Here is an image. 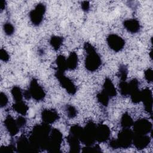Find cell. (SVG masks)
I'll use <instances>...</instances> for the list:
<instances>
[{
  "mask_svg": "<svg viewBox=\"0 0 153 153\" xmlns=\"http://www.w3.org/2000/svg\"><path fill=\"white\" fill-rule=\"evenodd\" d=\"M0 59L3 62H8L10 59V55L8 52L4 48L0 50Z\"/></svg>",
  "mask_w": 153,
  "mask_h": 153,
  "instance_id": "d590c367",
  "label": "cell"
},
{
  "mask_svg": "<svg viewBox=\"0 0 153 153\" xmlns=\"http://www.w3.org/2000/svg\"><path fill=\"white\" fill-rule=\"evenodd\" d=\"M151 137L147 134H138L133 133V143L137 149L145 148L150 143Z\"/></svg>",
  "mask_w": 153,
  "mask_h": 153,
  "instance_id": "9a60e30c",
  "label": "cell"
},
{
  "mask_svg": "<svg viewBox=\"0 0 153 153\" xmlns=\"http://www.w3.org/2000/svg\"><path fill=\"white\" fill-rule=\"evenodd\" d=\"M16 146L17 152H34L29 139L25 136H20L17 140Z\"/></svg>",
  "mask_w": 153,
  "mask_h": 153,
  "instance_id": "5bb4252c",
  "label": "cell"
},
{
  "mask_svg": "<svg viewBox=\"0 0 153 153\" xmlns=\"http://www.w3.org/2000/svg\"><path fill=\"white\" fill-rule=\"evenodd\" d=\"M133 133L138 134H147L152 131L151 123L145 119L141 118L133 123Z\"/></svg>",
  "mask_w": 153,
  "mask_h": 153,
  "instance_id": "9c48e42d",
  "label": "cell"
},
{
  "mask_svg": "<svg viewBox=\"0 0 153 153\" xmlns=\"http://www.w3.org/2000/svg\"><path fill=\"white\" fill-rule=\"evenodd\" d=\"M66 111L67 112V115L70 118H73L75 117L77 115L76 109L71 105H67L66 106Z\"/></svg>",
  "mask_w": 153,
  "mask_h": 153,
  "instance_id": "1f68e13d",
  "label": "cell"
},
{
  "mask_svg": "<svg viewBox=\"0 0 153 153\" xmlns=\"http://www.w3.org/2000/svg\"><path fill=\"white\" fill-rule=\"evenodd\" d=\"M45 11V5L42 3L37 4L35 8L30 11L29 13V18L33 25L38 26L41 23Z\"/></svg>",
  "mask_w": 153,
  "mask_h": 153,
  "instance_id": "8992f818",
  "label": "cell"
},
{
  "mask_svg": "<svg viewBox=\"0 0 153 153\" xmlns=\"http://www.w3.org/2000/svg\"><path fill=\"white\" fill-rule=\"evenodd\" d=\"M4 123L7 130L11 136L17 134L20 128L17 124L16 120H14L11 115H8L5 118Z\"/></svg>",
  "mask_w": 153,
  "mask_h": 153,
  "instance_id": "2e32d148",
  "label": "cell"
},
{
  "mask_svg": "<svg viewBox=\"0 0 153 153\" xmlns=\"http://www.w3.org/2000/svg\"><path fill=\"white\" fill-rule=\"evenodd\" d=\"M81 8L84 11H88L90 9V4L88 1H82L81 2Z\"/></svg>",
  "mask_w": 153,
  "mask_h": 153,
  "instance_id": "f35d334b",
  "label": "cell"
},
{
  "mask_svg": "<svg viewBox=\"0 0 153 153\" xmlns=\"http://www.w3.org/2000/svg\"><path fill=\"white\" fill-rule=\"evenodd\" d=\"M81 151L82 152H100L102 150L98 145H92L84 147Z\"/></svg>",
  "mask_w": 153,
  "mask_h": 153,
  "instance_id": "4dcf8cb0",
  "label": "cell"
},
{
  "mask_svg": "<svg viewBox=\"0 0 153 153\" xmlns=\"http://www.w3.org/2000/svg\"><path fill=\"white\" fill-rule=\"evenodd\" d=\"M63 41V38L59 36H52L50 40V43L54 50H57L61 47Z\"/></svg>",
  "mask_w": 153,
  "mask_h": 153,
  "instance_id": "d4e9b609",
  "label": "cell"
},
{
  "mask_svg": "<svg viewBox=\"0 0 153 153\" xmlns=\"http://www.w3.org/2000/svg\"><path fill=\"white\" fill-rule=\"evenodd\" d=\"M144 76L146 80L148 82H151L153 81V71L151 69H148L144 72Z\"/></svg>",
  "mask_w": 153,
  "mask_h": 153,
  "instance_id": "8d00e7d4",
  "label": "cell"
},
{
  "mask_svg": "<svg viewBox=\"0 0 153 153\" xmlns=\"http://www.w3.org/2000/svg\"><path fill=\"white\" fill-rule=\"evenodd\" d=\"M12 107L16 112L22 115H25L29 109L27 105L23 100L15 102Z\"/></svg>",
  "mask_w": 153,
  "mask_h": 153,
  "instance_id": "7402d4cb",
  "label": "cell"
},
{
  "mask_svg": "<svg viewBox=\"0 0 153 153\" xmlns=\"http://www.w3.org/2000/svg\"><path fill=\"white\" fill-rule=\"evenodd\" d=\"M8 102V99L7 96L3 92L0 93V106L1 108L5 107Z\"/></svg>",
  "mask_w": 153,
  "mask_h": 153,
  "instance_id": "e575fe53",
  "label": "cell"
},
{
  "mask_svg": "<svg viewBox=\"0 0 153 153\" xmlns=\"http://www.w3.org/2000/svg\"><path fill=\"white\" fill-rule=\"evenodd\" d=\"M5 6H6L5 1L4 0H1L0 1V9H1V11L5 9Z\"/></svg>",
  "mask_w": 153,
  "mask_h": 153,
  "instance_id": "60d3db41",
  "label": "cell"
},
{
  "mask_svg": "<svg viewBox=\"0 0 153 153\" xmlns=\"http://www.w3.org/2000/svg\"><path fill=\"white\" fill-rule=\"evenodd\" d=\"M133 123L134 122L133 121V119L128 114L124 113V114H123L121 118L120 124L123 128H130L131 126H133Z\"/></svg>",
  "mask_w": 153,
  "mask_h": 153,
  "instance_id": "cb8c5ba5",
  "label": "cell"
},
{
  "mask_svg": "<svg viewBox=\"0 0 153 153\" xmlns=\"http://www.w3.org/2000/svg\"><path fill=\"white\" fill-rule=\"evenodd\" d=\"M51 130L50 125L45 123L33 127L29 139L34 152L40 149H47Z\"/></svg>",
  "mask_w": 153,
  "mask_h": 153,
  "instance_id": "6da1fadb",
  "label": "cell"
},
{
  "mask_svg": "<svg viewBox=\"0 0 153 153\" xmlns=\"http://www.w3.org/2000/svg\"><path fill=\"white\" fill-rule=\"evenodd\" d=\"M96 97H97V99L98 102L100 104H102L103 106H108V105L109 103L110 97L105 93H104L103 91L97 94Z\"/></svg>",
  "mask_w": 153,
  "mask_h": 153,
  "instance_id": "83f0119b",
  "label": "cell"
},
{
  "mask_svg": "<svg viewBox=\"0 0 153 153\" xmlns=\"http://www.w3.org/2000/svg\"><path fill=\"white\" fill-rule=\"evenodd\" d=\"M123 25L124 27L126 29V30H127L128 32L132 33H134L139 32L140 28L139 21L134 19L126 20L123 22Z\"/></svg>",
  "mask_w": 153,
  "mask_h": 153,
  "instance_id": "ffe728a7",
  "label": "cell"
},
{
  "mask_svg": "<svg viewBox=\"0 0 153 153\" xmlns=\"http://www.w3.org/2000/svg\"><path fill=\"white\" fill-rule=\"evenodd\" d=\"M16 151V146L14 143H11L8 146H2L1 147V153H10Z\"/></svg>",
  "mask_w": 153,
  "mask_h": 153,
  "instance_id": "836d02e7",
  "label": "cell"
},
{
  "mask_svg": "<svg viewBox=\"0 0 153 153\" xmlns=\"http://www.w3.org/2000/svg\"><path fill=\"white\" fill-rule=\"evenodd\" d=\"M82 130H83L82 127H81L79 125L76 124V125L72 126L71 127L70 130H69V134H71L79 139V137L81 135V133L82 132Z\"/></svg>",
  "mask_w": 153,
  "mask_h": 153,
  "instance_id": "f1b7e54d",
  "label": "cell"
},
{
  "mask_svg": "<svg viewBox=\"0 0 153 153\" xmlns=\"http://www.w3.org/2000/svg\"><path fill=\"white\" fill-rule=\"evenodd\" d=\"M67 141L69 145L70 152L77 153L81 151L79 139L71 134H69L67 137Z\"/></svg>",
  "mask_w": 153,
  "mask_h": 153,
  "instance_id": "ac0fdd59",
  "label": "cell"
},
{
  "mask_svg": "<svg viewBox=\"0 0 153 153\" xmlns=\"http://www.w3.org/2000/svg\"><path fill=\"white\" fill-rule=\"evenodd\" d=\"M106 40L109 47L115 52L121 51L125 45L124 40L116 34L109 35Z\"/></svg>",
  "mask_w": 153,
  "mask_h": 153,
  "instance_id": "30bf717a",
  "label": "cell"
},
{
  "mask_svg": "<svg viewBox=\"0 0 153 153\" xmlns=\"http://www.w3.org/2000/svg\"><path fill=\"white\" fill-rule=\"evenodd\" d=\"M84 48L86 53L85 67L87 71L94 72L97 70L101 65L102 60L99 54L96 52L94 47L89 42H85Z\"/></svg>",
  "mask_w": 153,
  "mask_h": 153,
  "instance_id": "7a4b0ae2",
  "label": "cell"
},
{
  "mask_svg": "<svg viewBox=\"0 0 153 153\" xmlns=\"http://www.w3.org/2000/svg\"><path fill=\"white\" fill-rule=\"evenodd\" d=\"M56 63L57 67V71L65 73V72L68 70L66 59L63 55H59L57 57L56 60Z\"/></svg>",
  "mask_w": 153,
  "mask_h": 153,
  "instance_id": "603a6c76",
  "label": "cell"
},
{
  "mask_svg": "<svg viewBox=\"0 0 153 153\" xmlns=\"http://www.w3.org/2000/svg\"><path fill=\"white\" fill-rule=\"evenodd\" d=\"M120 94L123 96H127L130 94V87L128 82L126 81H121L119 84Z\"/></svg>",
  "mask_w": 153,
  "mask_h": 153,
  "instance_id": "4316f807",
  "label": "cell"
},
{
  "mask_svg": "<svg viewBox=\"0 0 153 153\" xmlns=\"http://www.w3.org/2000/svg\"><path fill=\"white\" fill-rule=\"evenodd\" d=\"M129 84L130 87V94L131 100L132 102L137 103L141 101L142 93L141 91L139 89V81L137 79L134 78L131 79Z\"/></svg>",
  "mask_w": 153,
  "mask_h": 153,
  "instance_id": "8fae6325",
  "label": "cell"
},
{
  "mask_svg": "<svg viewBox=\"0 0 153 153\" xmlns=\"http://www.w3.org/2000/svg\"><path fill=\"white\" fill-rule=\"evenodd\" d=\"M55 76L58 79L60 85L66 90V91L71 95H74L76 92V87L74 82L69 78L64 75V73L57 71Z\"/></svg>",
  "mask_w": 153,
  "mask_h": 153,
  "instance_id": "ba28073f",
  "label": "cell"
},
{
  "mask_svg": "<svg viewBox=\"0 0 153 153\" xmlns=\"http://www.w3.org/2000/svg\"><path fill=\"white\" fill-rule=\"evenodd\" d=\"M28 91L31 97L36 101L43 100L45 96V93L43 88L38 84L37 80L33 78L30 82Z\"/></svg>",
  "mask_w": 153,
  "mask_h": 153,
  "instance_id": "52a82bcc",
  "label": "cell"
},
{
  "mask_svg": "<svg viewBox=\"0 0 153 153\" xmlns=\"http://www.w3.org/2000/svg\"><path fill=\"white\" fill-rule=\"evenodd\" d=\"M63 140V134L57 128H51L47 150L49 152L57 153L60 152L61 144Z\"/></svg>",
  "mask_w": 153,
  "mask_h": 153,
  "instance_id": "3957f363",
  "label": "cell"
},
{
  "mask_svg": "<svg viewBox=\"0 0 153 153\" xmlns=\"http://www.w3.org/2000/svg\"><path fill=\"white\" fill-rule=\"evenodd\" d=\"M102 91L105 93L110 98L117 96L116 88L112 81L108 78H106L104 81Z\"/></svg>",
  "mask_w": 153,
  "mask_h": 153,
  "instance_id": "d6986e66",
  "label": "cell"
},
{
  "mask_svg": "<svg viewBox=\"0 0 153 153\" xmlns=\"http://www.w3.org/2000/svg\"><path fill=\"white\" fill-rule=\"evenodd\" d=\"M3 29L7 35L11 36L14 32V27L10 22H6L3 25Z\"/></svg>",
  "mask_w": 153,
  "mask_h": 153,
  "instance_id": "d6a6232c",
  "label": "cell"
},
{
  "mask_svg": "<svg viewBox=\"0 0 153 153\" xmlns=\"http://www.w3.org/2000/svg\"><path fill=\"white\" fill-rule=\"evenodd\" d=\"M128 70L127 68L124 65H121L120 66L118 71V77L120 78L121 81H126L127 78Z\"/></svg>",
  "mask_w": 153,
  "mask_h": 153,
  "instance_id": "f546056e",
  "label": "cell"
},
{
  "mask_svg": "<svg viewBox=\"0 0 153 153\" xmlns=\"http://www.w3.org/2000/svg\"><path fill=\"white\" fill-rule=\"evenodd\" d=\"M111 135V130L108 126L103 124L97 125L96 130V140L104 142L108 140Z\"/></svg>",
  "mask_w": 153,
  "mask_h": 153,
  "instance_id": "7c38bea8",
  "label": "cell"
},
{
  "mask_svg": "<svg viewBox=\"0 0 153 153\" xmlns=\"http://www.w3.org/2000/svg\"><path fill=\"white\" fill-rule=\"evenodd\" d=\"M41 118L44 123L50 124L58 120L59 115L54 109H44L41 112Z\"/></svg>",
  "mask_w": 153,
  "mask_h": 153,
  "instance_id": "e0dca14e",
  "label": "cell"
},
{
  "mask_svg": "<svg viewBox=\"0 0 153 153\" xmlns=\"http://www.w3.org/2000/svg\"><path fill=\"white\" fill-rule=\"evenodd\" d=\"M109 146L112 149H117L119 148V146H118L117 140V139H111L110 140V142H109Z\"/></svg>",
  "mask_w": 153,
  "mask_h": 153,
  "instance_id": "ab89813d",
  "label": "cell"
},
{
  "mask_svg": "<svg viewBox=\"0 0 153 153\" xmlns=\"http://www.w3.org/2000/svg\"><path fill=\"white\" fill-rule=\"evenodd\" d=\"M97 125L93 122H88L83 128L82 132L79 137L80 142L86 146L92 145L96 141V130Z\"/></svg>",
  "mask_w": 153,
  "mask_h": 153,
  "instance_id": "277c9868",
  "label": "cell"
},
{
  "mask_svg": "<svg viewBox=\"0 0 153 153\" xmlns=\"http://www.w3.org/2000/svg\"><path fill=\"white\" fill-rule=\"evenodd\" d=\"M133 132L128 128H123L121 130L117 137L119 148H128L133 143Z\"/></svg>",
  "mask_w": 153,
  "mask_h": 153,
  "instance_id": "5b68a950",
  "label": "cell"
},
{
  "mask_svg": "<svg viewBox=\"0 0 153 153\" xmlns=\"http://www.w3.org/2000/svg\"><path fill=\"white\" fill-rule=\"evenodd\" d=\"M78 58L77 54L74 51L71 52L69 55L68 57L66 59L68 69H69V70L75 69L78 66Z\"/></svg>",
  "mask_w": 153,
  "mask_h": 153,
  "instance_id": "44dd1931",
  "label": "cell"
},
{
  "mask_svg": "<svg viewBox=\"0 0 153 153\" xmlns=\"http://www.w3.org/2000/svg\"><path fill=\"white\" fill-rule=\"evenodd\" d=\"M11 94L15 102H20L23 100V93L21 88L18 86H14L11 89Z\"/></svg>",
  "mask_w": 153,
  "mask_h": 153,
  "instance_id": "484cf974",
  "label": "cell"
},
{
  "mask_svg": "<svg viewBox=\"0 0 153 153\" xmlns=\"http://www.w3.org/2000/svg\"><path fill=\"white\" fill-rule=\"evenodd\" d=\"M142 93V99L141 101L143 102L145 110L152 114V91L148 88H146L142 91H141Z\"/></svg>",
  "mask_w": 153,
  "mask_h": 153,
  "instance_id": "4fadbf2b",
  "label": "cell"
},
{
  "mask_svg": "<svg viewBox=\"0 0 153 153\" xmlns=\"http://www.w3.org/2000/svg\"><path fill=\"white\" fill-rule=\"evenodd\" d=\"M16 122H17V124L18 126L20 128H22V127H23L25 126V124L26 123V120L25 117L20 116L16 119Z\"/></svg>",
  "mask_w": 153,
  "mask_h": 153,
  "instance_id": "74e56055",
  "label": "cell"
}]
</instances>
